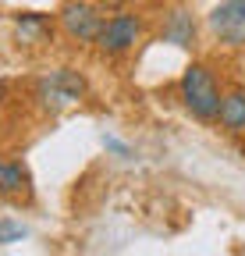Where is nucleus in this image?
<instances>
[{
    "instance_id": "1",
    "label": "nucleus",
    "mask_w": 245,
    "mask_h": 256,
    "mask_svg": "<svg viewBox=\"0 0 245 256\" xmlns=\"http://www.w3.org/2000/svg\"><path fill=\"white\" fill-rule=\"evenodd\" d=\"M85 96H89V78H85L82 68H75V64L50 68L32 82V104H36V110L43 118H57V114L78 107Z\"/></svg>"
},
{
    "instance_id": "2",
    "label": "nucleus",
    "mask_w": 245,
    "mask_h": 256,
    "mask_svg": "<svg viewBox=\"0 0 245 256\" xmlns=\"http://www.w3.org/2000/svg\"><path fill=\"white\" fill-rule=\"evenodd\" d=\"M221 96H224V86L217 78V72L210 68L206 60H192L178 78V104L192 121L199 124H213L217 121V110H221Z\"/></svg>"
},
{
    "instance_id": "3",
    "label": "nucleus",
    "mask_w": 245,
    "mask_h": 256,
    "mask_svg": "<svg viewBox=\"0 0 245 256\" xmlns=\"http://www.w3.org/2000/svg\"><path fill=\"white\" fill-rule=\"evenodd\" d=\"M146 36V18L135 14V11H114V14H103V25L96 32V54L103 60H121V57H128Z\"/></svg>"
},
{
    "instance_id": "4",
    "label": "nucleus",
    "mask_w": 245,
    "mask_h": 256,
    "mask_svg": "<svg viewBox=\"0 0 245 256\" xmlns=\"http://www.w3.org/2000/svg\"><path fill=\"white\" fill-rule=\"evenodd\" d=\"M57 32L64 36L71 46L85 50V46H93L96 43V32L103 25V8L93 4V0H64L57 11Z\"/></svg>"
},
{
    "instance_id": "5",
    "label": "nucleus",
    "mask_w": 245,
    "mask_h": 256,
    "mask_svg": "<svg viewBox=\"0 0 245 256\" xmlns=\"http://www.w3.org/2000/svg\"><path fill=\"white\" fill-rule=\"evenodd\" d=\"M206 36L221 50L245 54V0H217L206 11Z\"/></svg>"
},
{
    "instance_id": "6",
    "label": "nucleus",
    "mask_w": 245,
    "mask_h": 256,
    "mask_svg": "<svg viewBox=\"0 0 245 256\" xmlns=\"http://www.w3.org/2000/svg\"><path fill=\"white\" fill-rule=\"evenodd\" d=\"M7 28H11V43L21 54H39V50L53 46L57 18L46 11H14V14H7Z\"/></svg>"
},
{
    "instance_id": "7",
    "label": "nucleus",
    "mask_w": 245,
    "mask_h": 256,
    "mask_svg": "<svg viewBox=\"0 0 245 256\" xmlns=\"http://www.w3.org/2000/svg\"><path fill=\"white\" fill-rule=\"evenodd\" d=\"M0 200L11 206L36 203V178L25 160H0Z\"/></svg>"
},
{
    "instance_id": "8",
    "label": "nucleus",
    "mask_w": 245,
    "mask_h": 256,
    "mask_svg": "<svg viewBox=\"0 0 245 256\" xmlns=\"http://www.w3.org/2000/svg\"><path fill=\"white\" fill-rule=\"evenodd\" d=\"M199 40V22L189 8H171L160 22V43H171L178 50H192Z\"/></svg>"
},
{
    "instance_id": "9",
    "label": "nucleus",
    "mask_w": 245,
    "mask_h": 256,
    "mask_svg": "<svg viewBox=\"0 0 245 256\" xmlns=\"http://www.w3.org/2000/svg\"><path fill=\"white\" fill-rule=\"evenodd\" d=\"M228 139H245V86H231L224 89L221 96V110H217V121Z\"/></svg>"
},
{
    "instance_id": "10",
    "label": "nucleus",
    "mask_w": 245,
    "mask_h": 256,
    "mask_svg": "<svg viewBox=\"0 0 245 256\" xmlns=\"http://www.w3.org/2000/svg\"><path fill=\"white\" fill-rule=\"evenodd\" d=\"M21 238H28V228L21 220H14V217H0V246H14V242H21Z\"/></svg>"
},
{
    "instance_id": "11",
    "label": "nucleus",
    "mask_w": 245,
    "mask_h": 256,
    "mask_svg": "<svg viewBox=\"0 0 245 256\" xmlns=\"http://www.w3.org/2000/svg\"><path fill=\"white\" fill-rule=\"evenodd\" d=\"M103 150H107V156H117V160H135V150L117 136H103Z\"/></svg>"
},
{
    "instance_id": "12",
    "label": "nucleus",
    "mask_w": 245,
    "mask_h": 256,
    "mask_svg": "<svg viewBox=\"0 0 245 256\" xmlns=\"http://www.w3.org/2000/svg\"><path fill=\"white\" fill-rule=\"evenodd\" d=\"M7 96H11V89H7V82H0V110L7 107Z\"/></svg>"
}]
</instances>
